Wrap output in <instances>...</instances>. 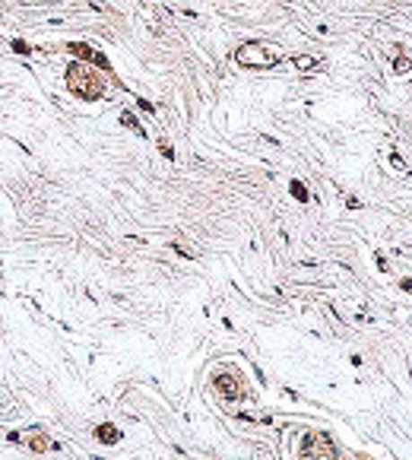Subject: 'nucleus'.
Returning a JSON list of instances; mask_svg holds the SVG:
<instances>
[{
	"label": "nucleus",
	"instance_id": "f257e3e1",
	"mask_svg": "<svg viewBox=\"0 0 412 460\" xmlns=\"http://www.w3.org/2000/svg\"><path fill=\"white\" fill-rule=\"evenodd\" d=\"M67 86L74 89L80 99H99V95H101L99 74H95V70H89V67H80V64H74V67H70Z\"/></svg>",
	"mask_w": 412,
	"mask_h": 460
},
{
	"label": "nucleus",
	"instance_id": "f03ea898",
	"mask_svg": "<svg viewBox=\"0 0 412 460\" xmlns=\"http://www.w3.org/2000/svg\"><path fill=\"white\" fill-rule=\"evenodd\" d=\"M279 61V55L273 51V48L267 45H244L241 51H238V64H244V67H273V64Z\"/></svg>",
	"mask_w": 412,
	"mask_h": 460
},
{
	"label": "nucleus",
	"instance_id": "7ed1b4c3",
	"mask_svg": "<svg viewBox=\"0 0 412 460\" xmlns=\"http://www.w3.org/2000/svg\"><path fill=\"white\" fill-rule=\"evenodd\" d=\"M302 460H337V451L327 435H308L302 445Z\"/></svg>",
	"mask_w": 412,
	"mask_h": 460
},
{
	"label": "nucleus",
	"instance_id": "20e7f679",
	"mask_svg": "<svg viewBox=\"0 0 412 460\" xmlns=\"http://www.w3.org/2000/svg\"><path fill=\"white\" fill-rule=\"evenodd\" d=\"M216 387H219V394H223L225 400H241L244 397V387L238 385V378H232V375H219Z\"/></svg>",
	"mask_w": 412,
	"mask_h": 460
},
{
	"label": "nucleus",
	"instance_id": "39448f33",
	"mask_svg": "<svg viewBox=\"0 0 412 460\" xmlns=\"http://www.w3.org/2000/svg\"><path fill=\"white\" fill-rule=\"evenodd\" d=\"M99 441H105V445L118 441V429H115V426H101V429H99Z\"/></svg>",
	"mask_w": 412,
	"mask_h": 460
},
{
	"label": "nucleus",
	"instance_id": "423d86ee",
	"mask_svg": "<svg viewBox=\"0 0 412 460\" xmlns=\"http://www.w3.org/2000/svg\"><path fill=\"white\" fill-rule=\"evenodd\" d=\"M292 194H295V197H302V200H304V197H308V194H304V188H302V184H292Z\"/></svg>",
	"mask_w": 412,
	"mask_h": 460
}]
</instances>
